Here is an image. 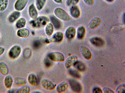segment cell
<instances>
[{"label": "cell", "mask_w": 125, "mask_h": 93, "mask_svg": "<svg viewBox=\"0 0 125 93\" xmlns=\"http://www.w3.org/2000/svg\"><path fill=\"white\" fill-rule=\"evenodd\" d=\"M55 15L60 19L65 21L70 20V17L63 10L59 8H56L54 11Z\"/></svg>", "instance_id": "3957f363"}, {"label": "cell", "mask_w": 125, "mask_h": 93, "mask_svg": "<svg viewBox=\"0 0 125 93\" xmlns=\"http://www.w3.org/2000/svg\"><path fill=\"white\" fill-rule=\"evenodd\" d=\"M17 34L18 36L20 37L26 38L29 36L30 32L27 29L21 28L18 31Z\"/></svg>", "instance_id": "2e32d148"}, {"label": "cell", "mask_w": 125, "mask_h": 93, "mask_svg": "<svg viewBox=\"0 0 125 93\" xmlns=\"http://www.w3.org/2000/svg\"><path fill=\"white\" fill-rule=\"evenodd\" d=\"M46 0H36V5L39 10H41L44 5Z\"/></svg>", "instance_id": "f546056e"}, {"label": "cell", "mask_w": 125, "mask_h": 93, "mask_svg": "<svg viewBox=\"0 0 125 93\" xmlns=\"http://www.w3.org/2000/svg\"><path fill=\"white\" fill-rule=\"evenodd\" d=\"M104 93H114V92L111 89L106 88L105 89L104 91Z\"/></svg>", "instance_id": "f35d334b"}, {"label": "cell", "mask_w": 125, "mask_h": 93, "mask_svg": "<svg viewBox=\"0 0 125 93\" xmlns=\"http://www.w3.org/2000/svg\"><path fill=\"white\" fill-rule=\"evenodd\" d=\"M5 50V49L4 48L0 46V56L4 53Z\"/></svg>", "instance_id": "ab89813d"}, {"label": "cell", "mask_w": 125, "mask_h": 93, "mask_svg": "<svg viewBox=\"0 0 125 93\" xmlns=\"http://www.w3.org/2000/svg\"><path fill=\"white\" fill-rule=\"evenodd\" d=\"M69 72L71 75L75 78H79L81 77V75L79 73L75 70L70 69L69 70Z\"/></svg>", "instance_id": "f1b7e54d"}, {"label": "cell", "mask_w": 125, "mask_h": 93, "mask_svg": "<svg viewBox=\"0 0 125 93\" xmlns=\"http://www.w3.org/2000/svg\"><path fill=\"white\" fill-rule=\"evenodd\" d=\"M13 80L12 77L10 75H7L5 78L4 83L5 87L8 89L10 88L12 86Z\"/></svg>", "instance_id": "e0dca14e"}, {"label": "cell", "mask_w": 125, "mask_h": 93, "mask_svg": "<svg viewBox=\"0 0 125 93\" xmlns=\"http://www.w3.org/2000/svg\"><path fill=\"white\" fill-rule=\"evenodd\" d=\"M73 65L77 69L80 71H84L85 69V65L80 61H77Z\"/></svg>", "instance_id": "cb8c5ba5"}, {"label": "cell", "mask_w": 125, "mask_h": 93, "mask_svg": "<svg viewBox=\"0 0 125 93\" xmlns=\"http://www.w3.org/2000/svg\"><path fill=\"white\" fill-rule=\"evenodd\" d=\"M90 41L92 44L98 47L103 46L105 43L104 40L101 38L99 37L92 38L90 39Z\"/></svg>", "instance_id": "52a82bcc"}, {"label": "cell", "mask_w": 125, "mask_h": 93, "mask_svg": "<svg viewBox=\"0 0 125 93\" xmlns=\"http://www.w3.org/2000/svg\"><path fill=\"white\" fill-rule=\"evenodd\" d=\"M28 80L29 83L33 86H36L38 84L36 76L33 74L29 75L28 78Z\"/></svg>", "instance_id": "7402d4cb"}, {"label": "cell", "mask_w": 125, "mask_h": 93, "mask_svg": "<svg viewBox=\"0 0 125 93\" xmlns=\"http://www.w3.org/2000/svg\"><path fill=\"white\" fill-rule=\"evenodd\" d=\"M68 87V83L66 82H63L58 85L56 88V90L58 93H63L67 90Z\"/></svg>", "instance_id": "8fae6325"}, {"label": "cell", "mask_w": 125, "mask_h": 93, "mask_svg": "<svg viewBox=\"0 0 125 93\" xmlns=\"http://www.w3.org/2000/svg\"><path fill=\"white\" fill-rule=\"evenodd\" d=\"M45 31L48 36H50L52 34L53 31V27L52 24L49 23L47 24L45 28Z\"/></svg>", "instance_id": "484cf974"}, {"label": "cell", "mask_w": 125, "mask_h": 93, "mask_svg": "<svg viewBox=\"0 0 125 93\" xmlns=\"http://www.w3.org/2000/svg\"><path fill=\"white\" fill-rule=\"evenodd\" d=\"M75 29L74 27H72L68 28L65 32L66 37L69 39L73 38L75 37Z\"/></svg>", "instance_id": "4fadbf2b"}, {"label": "cell", "mask_w": 125, "mask_h": 93, "mask_svg": "<svg viewBox=\"0 0 125 93\" xmlns=\"http://www.w3.org/2000/svg\"><path fill=\"white\" fill-rule=\"evenodd\" d=\"M50 18L55 28L58 29H60L61 27V24L60 20L53 15L51 16Z\"/></svg>", "instance_id": "ffe728a7"}, {"label": "cell", "mask_w": 125, "mask_h": 93, "mask_svg": "<svg viewBox=\"0 0 125 93\" xmlns=\"http://www.w3.org/2000/svg\"><path fill=\"white\" fill-rule=\"evenodd\" d=\"M8 0H0V11L4 10L7 7Z\"/></svg>", "instance_id": "83f0119b"}, {"label": "cell", "mask_w": 125, "mask_h": 93, "mask_svg": "<svg viewBox=\"0 0 125 93\" xmlns=\"http://www.w3.org/2000/svg\"><path fill=\"white\" fill-rule=\"evenodd\" d=\"M21 13L18 11H15L12 13L9 18V20L11 23L14 22L20 16Z\"/></svg>", "instance_id": "603a6c76"}, {"label": "cell", "mask_w": 125, "mask_h": 93, "mask_svg": "<svg viewBox=\"0 0 125 93\" xmlns=\"http://www.w3.org/2000/svg\"><path fill=\"white\" fill-rule=\"evenodd\" d=\"M49 57L52 61L56 62H63L64 60L63 54L61 53L57 52L50 53L49 54Z\"/></svg>", "instance_id": "277c9868"}, {"label": "cell", "mask_w": 125, "mask_h": 93, "mask_svg": "<svg viewBox=\"0 0 125 93\" xmlns=\"http://www.w3.org/2000/svg\"><path fill=\"white\" fill-rule=\"evenodd\" d=\"M29 12L30 16L32 18L34 19L37 18L38 13L35 6L33 4H31L29 7Z\"/></svg>", "instance_id": "7c38bea8"}, {"label": "cell", "mask_w": 125, "mask_h": 93, "mask_svg": "<svg viewBox=\"0 0 125 93\" xmlns=\"http://www.w3.org/2000/svg\"><path fill=\"white\" fill-rule=\"evenodd\" d=\"M0 73L4 76L7 75L9 73V69L7 65L3 62H0Z\"/></svg>", "instance_id": "ac0fdd59"}, {"label": "cell", "mask_w": 125, "mask_h": 93, "mask_svg": "<svg viewBox=\"0 0 125 93\" xmlns=\"http://www.w3.org/2000/svg\"><path fill=\"white\" fill-rule=\"evenodd\" d=\"M41 45L40 42L38 40H36L34 42L33 44V47L34 49H37L39 48Z\"/></svg>", "instance_id": "1f68e13d"}, {"label": "cell", "mask_w": 125, "mask_h": 93, "mask_svg": "<svg viewBox=\"0 0 125 93\" xmlns=\"http://www.w3.org/2000/svg\"><path fill=\"white\" fill-rule=\"evenodd\" d=\"M26 23V20L25 19L21 18L19 19L16 23V26L19 29L21 28L24 27Z\"/></svg>", "instance_id": "d4e9b609"}, {"label": "cell", "mask_w": 125, "mask_h": 93, "mask_svg": "<svg viewBox=\"0 0 125 93\" xmlns=\"http://www.w3.org/2000/svg\"><path fill=\"white\" fill-rule=\"evenodd\" d=\"M118 93H125V85H123L120 86L117 90Z\"/></svg>", "instance_id": "e575fe53"}, {"label": "cell", "mask_w": 125, "mask_h": 93, "mask_svg": "<svg viewBox=\"0 0 125 93\" xmlns=\"http://www.w3.org/2000/svg\"><path fill=\"white\" fill-rule=\"evenodd\" d=\"M63 38V34L62 33L60 32H57L54 34L51 39H47L45 41L47 43L52 42H59L62 40Z\"/></svg>", "instance_id": "8992f818"}, {"label": "cell", "mask_w": 125, "mask_h": 93, "mask_svg": "<svg viewBox=\"0 0 125 93\" xmlns=\"http://www.w3.org/2000/svg\"><path fill=\"white\" fill-rule=\"evenodd\" d=\"M77 61V58L75 56H71L68 58L66 60L65 65L66 67L68 69L73 65Z\"/></svg>", "instance_id": "30bf717a"}, {"label": "cell", "mask_w": 125, "mask_h": 93, "mask_svg": "<svg viewBox=\"0 0 125 93\" xmlns=\"http://www.w3.org/2000/svg\"><path fill=\"white\" fill-rule=\"evenodd\" d=\"M56 2L58 3H60L62 2V0H54Z\"/></svg>", "instance_id": "60d3db41"}, {"label": "cell", "mask_w": 125, "mask_h": 93, "mask_svg": "<svg viewBox=\"0 0 125 93\" xmlns=\"http://www.w3.org/2000/svg\"><path fill=\"white\" fill-rule=\"evenodd\" d=\"M49 21V19L47 17L41 16L31 21L30 23L33 27L39 28L44 26Z\"/></svg>", "instance_id": "6da1fadb"}, {"label": "cell", "mask_w": 125, "mask_h": 93, "mask_svg": "<svg viewBox=\"0 0 125 93\" xmlns=\"http://www.w3.org/2000/svg\"><path fill=\"white\" fill-rule=\"evenodd\" d=\"M79 0H67L66 4L68 6H73L77 3Z\"/></svg>", "instance_id": "4dcf8cb0"}, {"label": "cell", "mask_w": 125, "mask_h": 93, "mask_svg": "<svg viewBox=\"0 0 125 93\" xmlns=\"http://www.w3.org/2000/svg\"><path fill=\"white\" fill-rule=\"evenodd\" d=\"M125 13H124V15L123 16V21L124 22V23H125Z\"/></svg>", "instance_id": "b9f144b4"}, {"label": "cell", "mask_w": 125, "mask_h": 93, "mask_svg": "<svg viewBox=\"0 0 125 93\" xmlns=\"http://www.w3.org/2000/svg\"><path fill=\"white\" fill-rule=\"evenodd\" d=\"M85 33V29L83 26L79 27L77 30V36L78 39H82L84 37Z\"/></svg>", "instance_id": "44dd1931"}, {"label": "cell", "mask_w": 125, "mask_h": 93, "mask_svg": "<svg viewBox=\"0 0 125 93\" xmlns=\"http://www.w3.org/2000/svg\"><path fill=\"white\" fill-rule=\"evenodd\" d=\"M28 0H17L14 5V8L18 11L22 10L26 6Z\"/></svg>", "instance_id": "9c48e42d"}, {"label": "cell", "mask_w": 125, "mask_h": 93, "mask_svg": "<svg viewBox=\"0 0 125 93\" xmlns=\"http://www.w3.org/2000/svg\"><path fill=\"white\" fill-rule=\"evenodd\" d=\"M30 90V87L28 86H24L18 89L16 93H29Z\"/></svg>", "instance_id": "4316f807"}, {"label": "cell", "mask_w": 125, "mask_h": 93, "mask_svg": "<svg viewBox=\"0 0 125 93\" xmlns=\"http://www.w3.org/2000/svg\"><path fill=\"white\" fill-rule=\"evenodd\" d=\"M94 93H102V90L99 88H96L94 89L93 91Z\"/></svg>", "instance_id": "8d00e7d4"}, {"label": "cell", "mask_w": 125, "mask_h": 93, "mask_svg": "<svg viewBox=\"0 0 125 93\" xmlns=\"http://www.w3.org/2000/svg\"><path fill=\"white\" fill-rule=\"evenodd\" d=\"M107 1L109 2H112L114 1V0H106Z\"/></svg>", "instance_id": "7bdbcfd3"}, {"label": "cell", "mask_w": 125, "mask_h": 93, "mask_svg": "<svg viewBox=\"0 0 125 93\" xmlns=\"http://www.w3.org/2000/svg\"><path fill=\"white\" fill-rule=\"evenodd\" d=\"M84 2L87 4L89 5H92L94 3L93 0H83Z\"/></svg>", "instance_id": "74e56055"}, {"label": "cell", "mask_w": 125, "mask_h": 93, "mask_svg": "<svg viewBox=\"0 0 125 93\" xmlns=\"http://www.w3.org/2000/svg\"><path fill=\"white\" fill-rule=\"evenodd\" d=\"M17 80L18 81V83L17 84L20 85H25L26 84V81L23 79L21 78H19Z\"/></svg>", "instance_id": "d590c367"}, {"label": "cell", "mask_w": 125, "mask_h": 93, "mask_svg": "<svg viewBox=\"0 0 125 93\" xmlns=\"http://www.w3.org/2000/svg\"><path fill=\"white\" fill-rule=\"evenodd\" d=\"M42 86L45 89L48 90H53L55 87V85L51 81L46 79H44L41 81Z\"/></svg>", "instance_id": "ba28073f"}, {"label": "cell", "mask_w": 125, "mask_h": 93, "mask_svg": "<svg viewBox=\"0 0 125 93\" xmlns=\"http://www.w3.org/2000/svg\"><path fill=\"white\" fill-rule=\"evenodd\" d=\"M81 52L83 57L87 60L90 59L92 57V54L90 50L85 46L81 48Z\"/></svg>", "instance_id": "5bb4252c"}, {"label": "cell", "mask_w": 125, "mask_h": 93, "mask_svg": "<svg viewBox=\"0 0 125 93\" xmlns=\"http://www.w3.org/2000/svg\"><path fill=\"white\" fill-rule=\"evenodd\" d=\"M101 22V19L98 17H95L92 20L90 23V27L92 29H94L97 27Z\"/></svg>", "instance_id": "d6986e66"}, {"label": "cell", "mask_w": 125, "mask_h": 93, "mask_svg": "<svg viewBox=\"0 0 125 93\" xmlns=\"http://www.w3.org/2000/svg\"><path fill=\"white\" fill-rule=\"evenodd\" d=\"M44 64L46 67L49 68L51 66L52 64V62L48 58H46L44 61Z\"/></svg>", "instance_id": "d6a6232c"}, {"label": "cell", "mask_w": 125, "mask_h": 93, "mask_svg": "<svg viewBox=\"0 0 125 93\" xmlns=\"http://www.w3.org/2000/svg\"><path fill=\"white\" fill-rule=\"evenodd\" d=\"M24 55L26 57H29L31 55V49L28 48L25 49L24 51Z\"/></svg>", "instance_id": "836d02e7"}, {"label": "cell", "mask_w": 125, "mask_h": 93, "mask_svg": "<svg viewBox=\"0 0 125 93\" xmlns=\"http://www.w3.org/2000/svg\"><path fill=\"white\" fill-rule=\"evenodd\" d=\"M70 12L71 15L74 18H77L80 16V9L76 6H72L70 8Z\"/></svg>", "instance_id": "9a60e30c"}, {"label": "cell", "mask_w": 125, "mask_h": 93, "mask_svg": "<svg viewBox=\"0 0 125 93\" xmlns=\"http://www.w3.org/2000/svg\"><path fill=\"white\" fill-rule=\"evenodd\" d=\"M69 82L71 88L73 91L77 93L81 91L82 87L78 82L73 79H70L69 80Z\"/></svg>", "instance_id": "5b68a950"}, {"label": "cell", "mask_w": 125, "mask_h": 93, "mask_svg": "<svg viewBox=\"0 0 125 93\" xmlns=\"http://www.w3.org/2000/svg\"><path fill=\"white\" fill-rule=\"evenodd\" d=\"M21 52V48L19 46L15 45L12 46L10 50L8 55L12 59H15L20 55Z\"/></svg>", "instance_id": "7a4b0ae2"}]
</instances>
